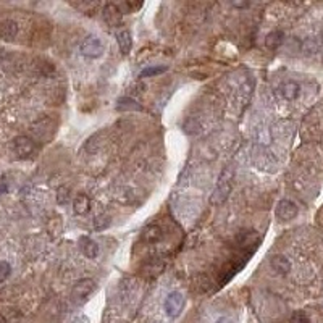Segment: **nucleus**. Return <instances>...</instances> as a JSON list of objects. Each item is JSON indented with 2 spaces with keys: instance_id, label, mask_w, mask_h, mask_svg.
Wrapping results in <instances>:
<instances>
[{
  "instance_id": "aec40b11",
  "label": "nucleus",
  "mask_w": 323,
  "mask_h": 323,
  "mask_svg": "<svg viewBox=\"0 0 323 323\" xmlns=\"http://www.w3.org/2000/svg\"><path fill=\"white\" fill-rule=\"evenodd\" d=\"M10 273H12V267H10V264L5 260H0V285H2L3 281H7Z\"/></svg>"
},
{
  "instance_id": "6ab92c4d",
  "label": "nucleus",
  "mask_w": 323,
  "mask_h": 323,
  "mask_svg": "<svg viewBox=\"0 0 323 323\" xmlns=\"http://www.w3.org/2000/svg\"><path fill=\"white\" fill-rule=\"evenodd\" d=\"M141 7H143V3H138V2H125L118 5V8L121 10V13H133L136 12V10H139Z\"/></svg>"
},
{
  "instance_id": "39448f33",
  "label": "nucleus",
  "mask_w": 323,
  "mask_h": 323,
  "mask_svg": "<svg viewBox=\"0 0 323 323\" xmlns=\"http://www.w3.org/2000/svg\"><path fill=\"white\" fill-rule=\"evenodd\" d=\"M36 150V144L31 138L28 136H18V138L13 139V152L21 159L31 157Z\"/></svg>"
},
{
  "instance_id": "7ed1b4c3",
  "label": "nucleus",
  "mask_w": 323,
  "mask_h": 323,
  "mask_svg": "<svg viewBox=\"0 0 323 323\" xmlns=\"http://www.w3.org/2000/svg\"><path fill=\"white\" fill-rule=\"evenodd\" d=\"M79 50L84 57L88 58H99L104 54V44L102 40L95 36H88L79 45Z\"/></svg>"
},
{
  "instance_id": "a211bd4d",
  "label": "nucleus",
  "mask_w": 323,
  "mask_h": 323,
  "mask_svg": "<svg viewBox=\"0 0 323 323\" xmlns=\"http://www.w3.org/2000/svg\"><path fill=\"white\" fill-rule=\"evenodd\" d=\"M163 270V264L162 262H159L157 265H155V260H150L147 265L144 267V271H147L149 275H152V276H157V275H160V271Z\"/></svg>"
},
{
  "instance_id": "1a4fd4ad",
  "label": "nucleus",
  "mask_w": 323,
  "mask_h": 323,
  "mask_svg": "<svg viewBox=\"0 0 323 323\" xmlns=\"http://www.w3.org/2000/svg\"><path fill=\"white\" fill-rule=\"evenodd\" d=\"M18 36V23L13 19H3L0 23V37L3 40H13Z\"/></svg>"
},
{
  "instance_id": "f03ea898",
  "label": "nucleus",
  "mask_w": 323,
  "mask_h": 323,
  "mask_svg": "<svg viewBox=\"0 0 323 323\" xmlns=\"http://www.w3.org/2000/svg\"><path fill=\"white\" fill-rule=\"evenodd\" d=\"M184 309V296L179 291H173L165 299V312L170 319H178Z\"/></svg>"
},
{
  "instance_id": "4be33fe9",
  "label": "nucleus",
  "mask_w": 323,
  "mask_h": 323,
  "mask_svg": "<svg viewBox=\"0 0 323 323\" xmlns=\"http://www.w3.org/2000/svg\"><path fill=\"white\" fill-rule=\"evenodd\" d=\"M291 323H310L309 317H307L304 312H296V314H292L291 317Z\"/></svg>"
},
{
  "instance_id": "9b49d317",
  "label": "nucleus",
  "mask_w": 323,
  "mask_h": 323,
  "mask_svg": "<svg viewBox=\"0 0 323 323\" xmlns=\"http://www.w3.org/2000/svg\"><path fill=\"white\" fill-rule=\"evenodd\" d=\"M117 42L120 47V52L123 55H128L131 52V47H133V37H131V33L128 29H121L117 33Z\"/></svg>"
},
{
  "instance_id": "ddd939ff",
  "label": "nucleus",
  "mask_w": 323,
  "mask_h": 323,
  "mask_svg": "<svg viewBox=\"0 0 323 323\" xmlns=\"http://www.w3.org/2000/svg\"><path fill=\"white\" fill-rule=\"evenodd\" d=\"M163 238V231H162L160 226L157 225H150L143 231V239L147 242V244H155Z\"/></svg>"
},
{
  "instance_id": "f3484780",
  "label": "nucleus",
  "mask_w": 323,
  "mask_h": 323,
  "mask_svg": "<svg viewBox=\"0 0 323 323\" xmlns=\"http://www.w3.org/2000/svg\"><path fill=\"white\" fill-rule=\"evenodd\" d=\"M72 200V191L67 186H62L58 191H57V202L60 205H67L68 202Z\"/></svg>"
},
{
  "instance_id": "f8f14e48",
  "label": "nucleus",
  "mask_w": 323,
  "mask_h": 323,
  "mask_svg": "<svg viewBox=\"0 0 323 323\" xmlns=\"http://www.w3.org/2000/svg\"><path fill=\"white\" fill-rule=\"evenodd\" d=\"M89 207H90V199L88 194L81 193L73 199V210L76 215H86L89 212Z\"/></svg>"
},
{
  "instance_id": "6e6552de",
  "label": "nucleus",
  "mask_w": 323,
  "mask_h": 323,
  "mask_svg": "<svg viewBox=\"0 0 323 323\" xmlns=\"http://www.w3.org/2000/svg\"><path fill=\"white\" fill-rule=\"evenodd\" d=\"M79 249L81 252H83V255L86 257V259H90V260H95L99 257V244L95 241H92L90 238H86V236H83V238H79Z\"/></svg>"
},
{
  "instance_id": "dca6fc26",
  "label": "nucleus",
  "mask_w": 323,
  "mask_h": 323,
  "mask_svg": "<svg viewBox=\"0 0 323 323\" xmlns=\"http://www.w3.org/2000/svg\"><path fill=\"white\" fill-rule=\"evenodd\" d=\"M168 67H163V65H154V67H147L144 68L143 72H141V78H154V76H159V74L165 73Z\"/></svg>"
},
{
  "instance_id": "5701e85b",
  "label": "nucleus",
  "mask_w": 323,
  "mask_h": 323,
  "mask_svg": "<svg viewBox=\"0 0 323 323\" xmlns=\"http://www.w3.org/2000/svg\"><path fill=\"white\" fill-rule=\"evenodd\" d=\"M5 191H7V184H5V181H0V196H2Z\"/></svg>"
},
{
  "instance_id": "b1692460",
  "label": "nucleus",
  "mask_w": 323,
  "mask_h": 323,
  "mask_svg": "<svg viewBox=\"0 0 323 323\" xmlns=\"http://www.w3.org/2000/svg\"><path fill=\"white\" fill-rule=\"evenodd\" d=\"M216 323H233V322H231V320H228V319H220V320L216 322Z\"/></svg>"
},
{
  "instance_id": "2eb2a0df",
  "label": "nucleus",
  "mask_w": 323,
  "mask_h": 323,
  "mask_svg": "<svg viewBox=\"0 0 323 323\" xmlns=\"http://www.w3.org/2000/svg\"><path fill=\"white\" fill-rule=\"evenodd\" d=\"M283 39H285V33H283V31H271L270 34H267L265 45L269 49L275 50V49H278L280 45H281Z\"/></svg>"
},
{
  "instance_id": "f257e3e1",
  "label": "nucleus",
  "mask_w": 323,
  "mask_h": 323,
  "mask_svg": "<svg viewBox=\"0 0 323 323\" xmlns=\"http://www.w3.org/2000/svg\"><path fill=\"white\" fill-rule=\"evenodd\" d=\"M231 181H233V168L231 166H226V168L221 171L218 183H216L214 194H212L210 202L215 205H220L228 199L230 191H231Z\"/></svg>"
},
{
  "instance_id": "4468645a",
  "label": "nucleus",
  "mask_w": 323,
  "mask_h": 323,
  "mask_svg": "<svg viewBox=\"0 0 323 323\" xmlns=\"http://www.w3.org/2000/svg\"><path fill=\"white\" fill-rule=\"evenodd\" d=\"M301 94V86L294 81H287L281 86V95L286 100H296Z\"/></svg>"
},
{
  "instance_id": "423d86ee",
  "label": "nucleus",
  "mask_w": 323,
  "mask_h": 323,
  "mask_svg": "<svg viewBox=\"0 0 323 323\" xmlns=\"http://www.w3.org/2000/svg\"><path fill=\"white\" fill-rule=\"evenodd\" d=\"M297 214H299V209H297V205L289 199H283L278 202V205H276V216L283 221L294 220Z\"/></svg>"
},
{
  "instance_id": "9d476101",
  "label": "nucleus",
  "mask_w": 323,
  "mask_h": 323,
  "mask_svg": "<svg viewBox=\"0 0 323 323\" xmlns=\"http://www.w3.org/2000/svg\"><path fill=\"white\" fill-rule=\"evenodd\" d=\"M270 265L278 275H287L291 271V262L285 255H273L270 260Z\"/></svg>"
},
{
  "instance_id": "412c9836",
  "label": "nucleus",
  "mask_w": 323,
  "mask_h": 323,
  "mask_svg": "<svg viewBox=\"0 0 323 323\" xmlns=\"http://www.w3.org/2000/svg\"><path fill=\"white\" fill-rule=\"evenodd\" d=\"M120 108H125V110H139L141 107L138 105V102L136 100H133V99H123V100H120Z\"/></svg>"
},
{
  "instance_id": "0eeeda50",
  "label": "nucleus",
  "mask_w": 323,
  "mask_h": 323,
  "mask_svg": "<svg viewBox=\"0 0 323 323\" xmlns=\"http://www.w3.org/2000/svg\"><path fill=\"white\" fill-rule=\"evenodd\" d=\"M102 18L108 26L117 28L121 24V21H123V13H121V10L118 8L117 3H107L102 8Z\"/></svg>"
},
{
  "instance_id": "20e7f679",
  "label": "nucleus",
  "mask_w": 323,
  "mask_h": 323,
  "mask_svg": "<svg viewBox=\"0 0 323 323\" xmlns=\"http://www.w3.org/2000/svg\"><path fill=\"white\" fill-rule=\"evenodd\" d=\"M95 291V281L90 278H84L76 281V285L73 286L72 289V299L74 302H84L88 297Z\"/></svg>"
}]
</instances>
